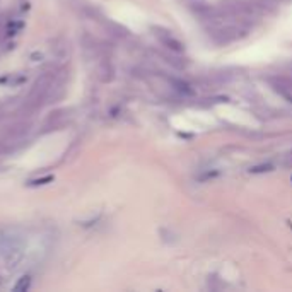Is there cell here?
Listing matches in <instances>:
<instances>
[{
    "label": "cell",
    "mask_w": 292,
    "mask_h": 292,
    "mask_svg": "<svg viewBox=\"0 0 292 292\" xmlns=\"http://www.w3.org/2000/svg\"><path fill=\"white\" fill-rule=\"evenodd\" d=\"M69 120V111L67 110H58L46 118L45 121V130H53V128H60L63 123H67Z\"/></svg>",
    "instance_id": "6da1fadb"
},
{
    "label": "cell",
    "mask_w": 292,
    "mask_h": 292,
    "mask_svg": "<svg viewBox=\"0 0 292 292\" xmlns=\"http://www.w3.org/2000/svg\"><path fill=\"white\" fill-rule=\"evenodd\" d=\"M159 38H161V43H163L164 46H166V48L171 50V51H176V53H181V51L185 50V46H183V45H181L178 40H174V38H173L171 35H169V33H168L166 36L159 35Z\"/></svg>",
    "instance_id": "7a4b0ae2"
},
{
    "label": "cell",
    "mask_w": 292,
    "mask_h": 292,
    "mask_svg": "<svg viewBox=\"0 0 292 292\" xmlns=\"http://www.w3.org/2000/svg\"><path fill=\"white\" fill-rule=\"evenodd\" d=\"M169 82H171V86L176 89L178 92L185 94V96H193L195 91L191 89V86L185 81H181V79H169Z\"/></svg>",
    "instance_id": "3957f363"
},
{
    "label": "cell",
    "mask_w": 292,
    "mask_h": 292,
    "mask_svg": "<svg viewBox=\"0 0 292 292\" xmlns=\"http://www.w3.org/2000/svg\"><path fill=\"white\" fill-rule=\"evenodd\" d=\"M51 181H53V176H51V174H48V176L36 178V180L27 181L26 185H27V186H45V185H48V183H51Z\"/></svg>",
    "instance_id": "277c9868"
},
{
    "label": "cell",
    "mask_w": 292,
    "mask_h": 292,
    "mask_svg": "<svg viewBox=\"0 0 292 292\" xmlns=\"http://www.w3.org/2000/svg\"><path fill=\"white\" fill-rule=\"evenodd\" d=\"M272 87H274V91L275 92H279L282 98H285L287 103H292V94L287 91V87L284 86H280V84H272Z\"/></svg>",
    "instance_id": "5b68a950"
},
{
    "label": "cell",
    "mask_w": 292,
    "mask_h": 292,
    "mask_svg": "<svg viewBox=\"0 0 292 292\" xmlns=\"http://www.w3.org/2000/svg\"><path fill=\"white\" fill-rule=\"evenodd\" d=\"M29 285H31V277L24 275V277H21V280H19L16 285H14V289L16 290H27L29 289Z\"/></svg>",
    "instance_id": "8992f818"
},
{
    "label": "cell",
    "mask_w": 292,
    "mask_h": 292,
    "mask_svg": "<svg viewBox=\"0 0 292 292\" xmlns=\"http://www.w3.org/2000/svg\"><path fill=\"white\" fill-rule=\"evenodd\" d=\"M274 169V166L272 164H260V166H253L251 169H249V173L251 174H262V173H268Z\"/></svg>",
    "instance_id": "52a82bcc"
},
{
    "label": "cell",
    "mask_w": 292,
    "mask_h": 292,
    "mask_svg": "<svg viewBox=\"0 0 292 292\" xmlns=\"http://www.w3.org/2000/svg\"><path fill=\"white\" fill-rule=\"evenodd\" d=\"M217 174H219L217 171H214V173H205L204 176H200V180H202V181H204V180H209V178H214V176H217Z\"/></svg>",
    "instance_id": "ba28073f"
}]
</instances>
